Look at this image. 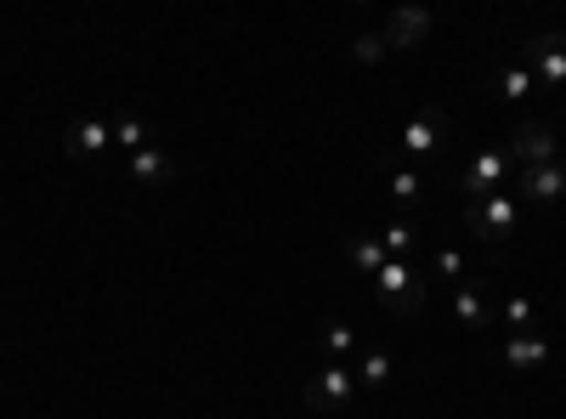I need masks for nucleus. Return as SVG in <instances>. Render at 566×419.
Returning <instances> with one entry per match:
<instances>
[{
  "mask_svg": "<svg viewBox=\"0 0 566 419\" xmlns=\"http://www.w3.org/2000/svg\"><path fill=\"white\" fill-rule=\"evenodd\" d=\"M346 255H352V266H357V272H368V277L391 261V255H386V244H380V232H357V239L346 244Z\"/></svg>",
  "mask_w": 566,
  "mask_h": 419,
  "instance_id": "2eb2a0df",
  "label": "nucleus"
},
{
  "mask_svg": "<svg viewBox=\"0 0 566 419\" xmlns=\"http://www.w3.org/2000/svg\"><path fill=\"white\" fill-rule=\"evenodd\" d=\"M357 375H352V363H323V375L306 380V408L312 413H346L357 402Z\"/></svg>",
  "mask_w": 566,
  "mask_h": 419,
  "instance_id": "7ed1b4c3",
  "label": "nucleus"
},
{
  "mask_svg": "<svg viewBox=\"0 0 566 419\" xmlns=\"http://www.w3.org/2000/svg\"><path fill=\"white\" fill-rule=\"evenodd\" d=\"M374 290L386 295L391 312H419V306H424V277H419L408 261H386L380 272H374Z\"/></svg>",
  "mask_w": 566,
  "mask_h": 419,
  "instance_id": "39448f33",
  "label": "nucleus"
},
{
  "mask_svg": "<svg viewBox=\"0 0 566 419\" xmlns=\"http://www.w3.org/2000/svg\"><path fill=\"white\" fill-rule=\"evenodd\" d=\"M464 221L476 227V239L499 244V239H510V232L522 227V210H515L510 193H493V199H482V205H464Z\"/></svg>",
  "mask_w": 566,
  "mask_h": 419,
  "instance_id": "423d86ee",
  "label": "nucleus"
},
{
  "mask_svg": "<svg viewBox=\"0 0 566 419\" xmlns=\"http://www.w3.org/2000/svg\"><path fill=\"white\" fill-rule=\"evenodd\" d=\"M522 69H527L538 85L560 91V85H566V34H533V40L522 45Z\"/></svg>",
  "mask_w": 566,
  "mask_h": 419,
  "instance_id": "20e7f679",
  "label": "nucleus"
},
{
  "mask_svg": "<svg viewBox=\"0 0 566 419\" xmlns=\"http://www.w3.org/2000/svg\"><path fill=\"white\" fill-rule=\"evenodd\" d=\"M431 266H437V277H442V284H453V290H459V284H464V255H459V250H453V244H442V250H437V261H431Z\"/></svg>",
  "mask_w": 566,
  "mask_h": 419,
  "instance_id": "4be33fe9",
  "label": "nucleus"
},
{
  "mask_svg": "<svg viewBox=\"0 0 566 419\" xmlns=\"http://www.w3.org/2000/svg\"><path fill=\"white\" fill-rule=\"evenodd\" d=\"M510 176H515V165H510L504 143H499V148H482L476 159L459 170V199H464V205H482V199L504 193V181H510Z\"/></svg>",
  "mask_w": 566,
  "mask_h": 419,
  "instance_id": "f257e3e1",
  "label": "nucleus"
},
{
  "mask_svg": "<svg viewBox=\"0 0 566 419\" xmlns=\"http://www.w3.org/2000/svg\"><path fill=\"white\" fill-rule=\"evenodd\" d=\"M317 346H323L328 363H352L357 357V329H352V323H340V317H328L323 329H317Z\"/></svg>",
  "mask_w": 566,
  "mask_h": 419,
  "instance_id": "f8f14e48",
  "label": "nucleus"
},
{
  "mask_svg": "<svg viewBox=\"0 0 566 419\" xmlns=\"http://www.w3.org/2000/svg\"><path fill=\"white\" fill-rule=\"evenodd\" d=\"M130 181H142V188H165V181H176V159H170L159 143L136 148V154H130Z\"/></svg>",
  "mask_w": 566,
  "mask_h": 419,
  "instance_id": "9b49d317",
  "label": "nucleus"
},
{
  "mask_svg": "<svg viewBox=\"0 0 566 419\" xmlns=\"http://www.w3.org/2000/svg\"><path fill=\"white\" fill-rule=\"evenodd\" d=\"M560 136H555V125H544V119H527V125H515L510 130V143H504V154H510V165L515 170H538V165H555L560 159Z\"/></svg>",
  "mask_w": 566,
  "mask_h": 419,
  "instance_id": "f03ea898",
  "label": "nucleus"
},
{
  "mask_svg": "<svg viewBox=\"0 0 566 419\" xmlns=\"http://www.w3.org/2000/svg\"><path fill=\"white\" fill-rule=\"evenodd\" d=\"M114 143L136 154V148H148L154 136H148V125H142V119H130V114H125V119H114Z\"/></svg>",
  "mask_w": 566,
  "mask_h": 419,
  "instance_id": "412c9836",
  "label": "nucleus"
},
{
  "mask_svg": "<svg viewBox=\"0 0 566 419\" xmlns=\"http://www.w3.org/2000/svg\"><path fill=\"white\" fill-rule=\"evenodd\" d=\"M380 244H386V255H391V261H402V255L413 250V221H402V216H397V221H386Z\"/></svg>",
  "mask_w": 566,
  "mask_h": 419,
  "instance_id": "6ab92c4d",
  "label": "nucleus"
},
{
  "mask_svg": "<svg viewBox=\"0 0 566 419\" xmlns=\"http://www.w3.org/2000/svg\"><path fill=\"white\" fill-rule=\"evenodd\" d=\"M533 91V74L522 69V63H510V69H499V97H510V103H522Z\"/></svg>",
  "mask_w": 566,
  "mask_h": 419,
  "instance_id": "aec40b11",
  "label": "nucleus"
},
{
  "mask_svg": "<svg viewBox=\"0 0 566 419\" xmlns=\"http://www.w3.org/2000/svg\"><path fill=\"white\" fill-rule=\"evenodd\" d=\"M108 143H114V125H103V119H74V125L63 130L69 159H103Z\"/></svg>",
  "mask_w": 566,
  "mask_h": 419,
  "instance_id": "1a4fd4ad",
  "label": "nucleus"
},
{
  "mask_svg": "<svg viewBox=\"0 0 566 419\" xmlns=\"http://www.w3.org/2000/svg\"><path fill=\"white\" fill-rule=\"evenodd\" d=\"M515 188H522V199H533V205H555V199H566V170H560V159L538 165V170H515Z\"/></svg>",
  "mask_w": 566,
  "mask_h": 419,
  "instance_id": "6e6552de",
  "label": "nucleus"
},
{
  "mask_svg": "<svg viewBox=\"0 0 566 419\" xmlns=\"http://www.w3.org/2000/svg\"><path fill=\"white\" fill-rule=\"evenodd\" d=\"M504 363H510V368H538V363H549V335H510V341H504Z\"/></svg>",
  "mask_w": 566,
  "mask_h": 419,
  "instance_id": "4468645a",
  "label": "nucleus"
},
{
  "mask_svg": "<svg viewBox=\"0 0 566 419\" xmlns=\"http://www.w3.org/2000/svg\"><path fill=\"white\" fill-rule=\"evenodd\" d=\"M352 375H357V386L374 391V386H386V380H391V357H386V352H363Z\"/></svg>",
  "mask_w": 566,
  "mask_h": 419,
  "instance_id": "f3484780",
  "label": "nucleus"
},
{
  "mask_svg": "<svg viewBox=\"0 0 566 419\" xmlns=\"http://www.w3.org/2000/svg\"><path fill=\"white\" fill-rule=\"evenodd\" d=\"M431 23H437V18L424 12V7H397V12L386 18V29H380V34H386L391 52H413V45H419L424 34H431Z\"/></svg>",
  "mask_w": 566,
  "mask_h": 419,
  "instance_id": "0eeeda50",
  "label": "nucleus"
},
{
  "mask_svg": "<svg viewBox=\"0 0 566 419\" xmlns=\"http://www.w3.org/2000/svg\"><path fill=\"white\" fill-rule=\"evenodd\" d=\"M442 136H448V119H442V114H413V119L402 125V154L424 159V154L442 148Z\"/></svg>",
  "mask_w": 566,
  "mask_h": 419,
  "instance_id": "9d476101",
  "label": "nucleus"
},
{
  "mask_svg": "<svg viewBox=\"0 0 566 419\" xmlns=\"http://www.w3.org/2000/svg\"><path fill=\"white\" fill-rule=\"evenodd\" d=\"M453 317L464 323V329H482V323H493V306H488L482 284H459V290H453Z\"/></svg>",
  "mask_w": 566,
  "mask_h": 419,
  "instance_id": "ddd939ff",
  "label": "nucleus"
},
{
  "mask_svg": "<svg viewBox=\"0 0 566 419\" xmlns=\"http://www.w3.org/2000/svg\"><path fill=\"white\" fill-rule=\"evenodd\" d=\"M499 317H504V323H510V335H527V329H533V323H538V306H533V301H527V295H510V301H504V312H499Z\"/></svg>",
  "mask_w": 566,
  "mask_h": 419,
  "instance_id": "a211bd4d",
  "label": "nucleus"
},
{
  "mask_svg": "<svg viewBox=\"0 0 566 419\" xmlns=\"http://www.w3.org/2000/svg\"><path fill=\"white\" fill-rule=\"evenodd\" d=\"M560 170H566V148H560Z\"/></svg>",
  "mask_w": 566,
  "mask_h": 419,
  "instance_id": "b1692460",
  "label": "nucleus"
},
{
  "mask_svg": "<svg viewBox=\"0 0 566 419\" xmlns=\"http://www.w3.org/2000/svg\"><path fill=\"white\" fill-rule=\"evenodd\" d=\"M386 193H391L402 210H413V205L424 199V181H419V170H391V176H386Z\"/></svg>",
  "mask_w": 566,
  "mask_h": 419,
  "instance_id": "dca6fc26",
  "label": "nucleus"
},
{
  "mask_svg": "<svg viewBox=\"0 0 566 419\" xmlns=\"http://www.w3.org/2000/svg\"><path fill=\"white\" fill-rule=\"evenodd\" d=\"M352 57L357 63H380V57H391V45H386V34H357L352 40Z\"/></svg>",
  "mask_w": 566,
  "mask_h": 419,
  "instance_id": "5701e85b",
  "label": "nucleus"
}]
</instances>
